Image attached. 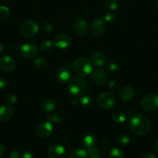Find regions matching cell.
Wrapping results in <instances>:
<instances>
[{
    "instance_id": "b9f144b4",
    "label": "cell",
    "mask_w": 158,
    "mask_h": 158,
    "mask_svg": "<svg viewBox=\"0 0 158 158\" xmlns=\"http://www.w3.org/2000/svg\"><path fill=\"white\" fill-rule=\"evenodd\" d=\"M154 149H155V151L158 153V138L156 139V141H155V143H154Z\"/></svg>"
},
{
    "instance_id": "cb8c5ba5",
    "label": "cell",
    "mask_w": 158,
    "mask_h": 158,
    "mask_svg": "<svg viewBox=\"0 0 158 158\" xmlns=\"http://www.w3.org/2000/svg\"><path fill=\"white\" fill-rule=\"evenodd\" d=\"M88 154L87 151L83 149H74L70 152L68 158H87Z\"/></svg>"
},
{
    "instance_id": "4316f807",
    "label": "cell",
    "mask_w": 158,
    "mask_h": 158,
    "mask_svg": "<svg viewBox=\"0 0 158 158\" xmlns=\"http://www.w3.org/2000/svg\"><path fill=\"white\" fill-rule=\"evenodd\" d=\"M130 141V138L127 134H120L116 138V143L119 146H125L128 144Z\"/></svg>"
},
{
    "instance_id": "603a6c76",
    "label": "cell",
    "mask_w": 158,
    "mask_h": 158,
    "mask_svg": "<svg viewBox=\"0 0 158 158\" xmlns=\"http://www.w3.org/2000/svg\"><path fill=\"white\" fill-rule=\"evenodd\" d=\"M34 66L39 71H46L48 68V63L46 60L43 58H37L34 61Z\"/></svg>"
},
{
    "instance_id": "ba28073f",
    "label": "cell",
    "mask_w": 158,
    "mask_h": 158,
    "mask_svg": "<svg viewBox=\"0 0 158 158\" xmlns=\"http://www.w3.org/2000/svg\"><path fill=\"white\" fill-rule=\"evenodd\" d=\"M38 53V50L35 45L31 43H26L23 45L20 48V54L22 57L26 60H32Z\"/></svg>"
},
{
    "instance_id": "7402d4cb",
    "label": "cell",
    "mask_w": 158,
    "mask_h": 158,
    "mask_svg": "<svg viewBox=\"0 0 158 158\" xmlns=\"http://www.w3.org/2000/svg\"><path fill=\"white\" fill-rule=\"evenodd\" d=\"M86 151L88 157L89 158H105V154H103V152L96 147L86 150Z\"/></svg>"
},
{
    "instance_id": "277c9868",
    "label": "cell",
    "mask_w": 158,
    "mask_h": 158,
    "mask_svg": "<svg viewBox=\"0 0 158 158\" xmlns=\"http://www.w3.org/2000/svg\"><path fill=\"white\" fill-rule=\"evenodd\" d=\"M97 102L101 108L105 110H109L114 107L115 105L116 104V98L111 93L105 92L99 96Z\"/></svg>"
},
{
    "instance_id": "836d02e7",
    "label": "cell",
    "mask_w": 158,
    "mask_h": 158,
    "mask_svg": "<svg viewBox=\"0 0 158 158\" xmlns=\"http://www.w3.org/2000/svg\"><path fill=\"white\" fill-rule=\"evenodd\" d=\"M53 29L52 23L50 22H45L42 25V30L44 32H50Z\"/></svg>"
},
{
    "instance_id": "5bb4252c",
    "label": "cell",
    "mask_w": 158,
    "mask_h": 158,
    "mask_svg": "<svg viewBox=\"0 0 158 158\" xmlns=\"http://www.w3.org/2000/svg\"><path fill=\"white\" fill-rule=\"evenodd\" d=\"M0 67L7 73L12 72L15 68V63L9 56H2L0 58Z\"/></svg>"
},
{
    "instance_id": "83f0119b",
    "label": "cell",
    "mask_w": 158,
    "mask_h": 158,
    "mask_svg": "<svg viewBox=\"0 0 158 158\" xmlns=\"http://www.w3.org/2000/svg\"><path fill=\"white\" fill-rule=\"evenodd\" d=\"M9 10L6 6H0V22H3L9 17Z\"/></svg>"
},
{
    "instance_id": "d6a6232c",
    "label": "cell",
    "mask_w": 158,
    "mask_h": 158,
    "mask_svg": "<svg viewBox=\"0 0 158 158\" xmlns=\"http://www.w3.org/2000/svg\"><path fill=\"white\" fill-rule=\"evenodd\" d=\"M6 103H8L9 104H14V103L17 101L16 96L14 94H12V93L7 94V96H6Z\"/></svg>"
},
{
    "instance_id": "d4e9b609",
    "label": "cell",
    "mask_w": 158,
    "mask_h": 158,
    "mask_svg": "<svg viewBox=\"0 0 158 158\" xmlns=\"http://www.w3.org/2000/svg\"><path fill=\"white\" fill-rule=\"evenodd\" d=\"M112 118L113 121L116 122V123H124L126 120V115L122 111L117 110L113 113L112 115Z\"/></svg>"
},
{
    "instance_id": "4fadbf2b",
    "label": "cell",
    "mask_w": 158,
    "mask_h": 158,
    "mask_svg": "<svg viewBox=\"0 0 158 158\" xmlns=\"http://www.w3.org/2000/svg\"><path fill=\"white\" fill-rule=\"evenodd\" d=\"M135 96V89L131 86H122L119 90V97L121 100L124 102H128L131 100Z\"/></svg>"
},
{
    "instance_id": "d6986e66",
    "label": "cell",
    "mask_w": 158,
    "mask_h": 158,
    "mask_svg": "<svg viewBox=\"0 0 158 158\" xmlns=\"http://www.w3.org/2000/svg\"><path fill=\"white\" fill-rule=\"evenodd\" d=\"M56 106H57V103H56L55 100L50 98H47L41 102L40 108L43 112L49 113L54 110L56 108Z\"/></svg>"
},
{
    "instance_id": "f6af8a7d",
    "label": "cell",
    "mask_w": 158,
    "mask_h": 158,
    "mask_svg": "<svg viewBox=\"0 0 158 158\" xmlns=\"http://www.w3.org/2000/svg\"><path fill=\"white\" fill-rule=\"evenodd\" d=\"M154 6L156 9H158V0H154Z\"/></svg>"
},
{
    "instance_id": "9c48e42d",
    "label": "cell",
    "mask_w": 158,
    "mask_h": 158,
    "mask_svg": "<svg viewBox=\"0 0 158 158\" xmlns=\"http://www.w3.org/2000/svg\"><path fill=\"white\" fill-rule=\"evenodd\" d=\"M73 27L76 33L80 36H85L88 34V26L87 22L81 18H77L73 23Z\"/></svg>"
},
{
    "instance_id": "f35d334b",
    "label": "cell",
    "mask_w": 158,
    "mask_h": 158,
    "mask_svg": "<svg viewBox=\"0 0 158 158\" xmlns=\"http://www.w3.org/2000/svg\"><path fill=\"white\" fill-rule=\"evenodd\" d=\"M6 85H7V81L6 79L0 77V89H3L4 87H6Z\"/></svg>"
},
{
    "instance_id": "f546056e",
    "label": "cell",
    "mask_w": 158,
    "mask_h": 158,
    "mask_svg": "<svg viewBox=\"0 0 158 158\" xmlns=\"http://www.w3.org/2000/svg\"><path fill=\"white\" fill-rule=\"evenodd\" d=\"M109 158H124V155L122 151L119 148H112L110 151L109 153Z\"/></svg>"
},
{
    "instance_id": "8fae6325",
    "label": "cell",
    "mask_w": 158,
    "mask_h": 158,
    "mask_svg": "<svg viewBox=\"0 0 158 158\" xmlns=\"http://www.w3.org/2000/svg\"><path fill=\"white\" fill-rule=\"evenodd\" d=\"M49 158H66V151L61 145L53 144L48 149Z\"/></svg>"
},
{
    "instance_id": "e0dca14e",
    "label": "cell",
    "mask_w": 158,
    "mask_h": 158,
    "mask_svg": "<svg viewBox=\"0 0 158 158\" xmlns=\"http://www.w3.org/2000/svg\"><path fill=\"white\" fill-rule=\"evenodd\" d=\"M14 110L10 106H0V121L6 122L13 117Z\"/></svg>"
},
{
    "instance_id": "e575fe53",
    "label": "cell",
    "mask_w": 158,
    "mask_h": 158,
    "mask_svg": "<svg viewBox=\"0 0 158 158\" xmlns=\"http://www.w3.org/2000/svg\"><path fill=\"white\" fill-rule=\"evenodd\" d=\"M116 19V15H115L113 12H108L105 15V21H106L107 23H112Z\"/></svg>"
},
{
    "instance_id": "6da1fadb",
    "label": "cell",
    "mask_w": 158,
    "mask_h": 158,
    "mask_svg": "<svg viewBox=\"0 0 158 158\" xmlns=\"http://www.w3.org/2000/svg\"><path fill=\"white\" fill-rule=\"evenodd\" d=\"M129 127L133 134L137 136H143L150 131V124L148 118L143 114H136L130 118Z\"/></svg>"
},
{
    "instance_id": "7bdbcfd3",
    "label": "cell",
    "mask_w": 158,
    "mask_h": 158,
    "mask_svg": "<svg viewBox=\"0 0 158 158\" xmlns=\"http://www.w3.org/2000/svg\"><path fill=\"white\" fill-rule=\"evenodd\" d=\"M77 102H78V100H77V98H76V97H74V98L71 100V103H72V104L74 105L77 104Z\"/></svg>"
},
{
    "instance_id": "ee69618b",
    "label": "cell",
    "mask_w": 158,
    "mask_h": 158,
    "mask_svg": "<svg viewBox=\"0 0 158 158\" xmlns=\"http://www.w3.org/2000/svg\"><path fill=\"white\" fill-rule=\"evenodd\" d=\"M4 49H5L4 46H3L2 43H0V53H2V52H4Z\"/></svg>"
},
{
    "instance_id": "ab89813d",
    "label": "cell",
    "mask_w": 158,
    "mask_h": 158,
    "mask_svg": "<svg viewBox=\"0 0 158 158\" xmlns=\"http://www.w3.org/2000/svg\"><path fill=\"white\" fill-rule=\"evenodd\" d=\"M143 158H156L155 154H153V153L150 152H147L143 155Z\"/></svg>"
},
{
    "instance_id": "8992f818",
    "label": "cell",
    "mask_w": 158,
    "mask_h": 158,
    "mask_svg": "<svg viewBox=\"0 0 158 158\" xmlns=\"http://www.w3.org/2000/svg\"><path fill=\"white\" fill-rule=\"evenodd\" d=\"M141 106L145 110L153 112L158 109V95L150 94L146 95L141 101Z\"/></svg>"
},
{
    "instance_id": "7a4b0ae2",
    "label": "cell",
    "mask_w": 158,
    "mask_h": 158,
    "mask_svg": "<svg viewBox=\"0 0 158 158\" xmlns=\"http://www.w3.org/2000/svg\"><path fill=\"white\" fill-rule=\"evenodd\" d=\"M68 89L74 96H82L88 89V83L80 76H73L68 82Z\"/></svg>"
},
{
    "instance_id": "3957f363",
    "label": "cell",
    "mask_w": 158,
    "mask_h": 158,
    "mask_svg": "<svg viewBox=\"0 0 158 158\" xmlns=\"http://www.w3.org/2000/svg\"><path fill=\"white\" fill-rule=\"evenodd\" d=\"M73 69L74 72L78 74L80 77H85V76L88 75L92 71V64L89 60L86 58H81L76 59L72 63Z\"/></svg>"
},
{
    "instance_id": "4dcf8cb0",
    "label": "cell",
    "mask_w": 158,
    "mask_h": 158,
    "mask_svg": "<svg viewBox=\"0 0 158 158\" xmlns=\"http://www.w3.org/2000/svg\"><path fill=\"white\" fill-rule=\"evenodd\" d=\"M105 4L109 10L115 11L118 8L117 0H105Z\"/></svg>"
},
{
    "instance_id": "30bf717a",
    "label": "cell",
    "mask_w": 158,
    "mask_h": 158,
    "mask_svg": "<svg viewBox=\"0 0 158 158\" xmlns=\"http://www.w3.org/2000/svg\"><path fill=\"white\" fill-rule=\"evenodd\" d=\"M71 44V38L67 34H58L54 40V45L59 49H67Z\"/></svg>"
},
{
    "instance_id": "484cf974",
    "label": "cell",
    "mask_w": 158,
    "mask_h": 158,
    "mask_svg": "<svg viewBox=\"0 0 158 158\" xmlns=\"http://www.w3.org/2000/svg\"><path fill=\"white\" fill-rule=\"evenodd\" d=\"M80 102V104L83 107L85 108H89L92 106L93 103V100L90 96H82L81 97L79 100Z\"/></svg>"
},
{
    "instance_id": "2e32d148",
    "label": "cell",
    "mask_w": 158,
    "mask_h": 158,
    "mask_svg": "<svg viewBox=\"0 0 158 158\" xmlns=\"http://www.w3.org/2000/svg\"><path fill=\"white\" fill-rule=\"evenodd\" d=\"M56 77H57V80L62 83H66L68 82L70 78L71 77V70L68 66H60L56 73Z\"/></svg>"
},
{
    "instance_id": "f1b7e54d",
    "label": "cell",
    "mask_w": 158,
    "mask_h": 158,
    "mask_svg": "<svg viewBox=\"0 0 158 158\" xmlns=\"http://www.w3.org/2000/svg\"><path fill=\"white\" fill-rule=\"evenodd\" d=\"M53 46H54V43L52 42H50V40H44L40 43V49L44 52H48L52 49Z\"/></svg>"
},
{
    "instance_id": "52a82bcc",
    "label": "cell",
    "mask_w": 158,
    "mask_h": 158,
    "mask_svg": "<svg viewBox=\"0 0 158 158\" xmlns=\"http://www.w3.org/2000/svg\"><path fill=\"white\" fill-rule=\"evenodd\" d=\"M53 133V125L50 122L41 123L36 128V134L40 138H47Z\"/></svg>"
},
{
    "instance_id": "74e56055",
    "label": "cell",
    "mask_w": 158,
    "mask_h": 158,
    "mask_svg": "<svg viewBox=\"0 0 158 158\" xmlns=\"http://www.w3.org/2000/svg\"><path fill=\"white\" fill-rule=\"evenodd\" d=\"M22 154L17 151H12L9 154V158H21Z\"/></svg>"
},
{
    "instance_id": "8d00e7d4",
    "label": "cell",
    "mask_w": 158,
    "mask_h": 158,
    "mask_svg": "<svg viewBox=\"0 0 158 158\" xmlns=\"http://www.w3.org/2000/svg\"><path fill=\"white\" fill-rule=\"evenodd\" d=\"M21 158H34V153L32 151H26L21 155Z\"/></svg>"
},
{
    "instance_id": "d590c367",
    "label": "cell",
    "mask_w": 158,
    "mask_h": 158,
    "mask_svg": "<svg viewBox=\"0 0 158 158\" xmlns=\"http://www.w3.org/2000/svg\"><path fill=\"white\" fill-rule=\"evenodd\" d=\"M108 69L111 73L116 72L118 69V64L116 62H112V63H110L109 65H108Z\"/></svg>"
},
{
    "instance_id": "7c38bea8",
    "label": "cell",
    "mask_w": 158,
    "mask_h": 158,
    "mask_svg": "<svg viewBox=\"0 0 158 158\" xmlns=\"http://www.w3.org/2000/svg\"><path fill=\"white\" fill-rule=\"evenodd\" d=\"M105 23L103 19H98L92 23L91 26V32L94 36H101L105 32Z\"/></svg>"
},
{
    "instance_id": "60d3db41",
    "label": "cell",
    "mask_w": 158,
    "mask_h": 158,
    "mask_svg": "<svg viewBox=\"0 0 158 158\" xmlns=\"http://www.w3.org/2000/svg\"><path fill=\"white\" fill-rule=\"evenodd\" d=\"M4 153H5L4 146H3V145L0 143V158L4 155Z\"/></svg>"
},
{
    "instance_id": "ffe728a7",
    "label": "cell",
    "mask_w": 158,
    "mask_h": 158,
    "mask_svg": "<svg viewBox=\"0 0 158 158\" xmlns=\"http://www.w3.org/2000/svg\"><path fill=\"white\" fill-rule=\"evenodd\" d=\"M91 62L96 66H102L106 62V56L102 52H95L91 55Z\"/></svg>"
},
{
    "instance_id": "1f68e13d",
    "label": "cell",
    "mask_w": 158,
    "mask_h": 158,
    "mask_svg": "<svg viewBox=\"0 0 158 158\" xmlns=\"http://www.w3.org/2000/svg\"><path fill=\"white\" fill-rule=\"evenodd\" d=\"M119 82L116 80H112L108 82V88L111 91H116L119 89Z\"/></svg>"
},
{
    "instance_id": "44dd1931",
    "label": "cell",
    "mask_w": 158,
    "mask_h": 158,
    "mask_svg": "<svg viewBox=\"0 0 158 158\" xmlns=\"http://www.w3.org/2000/svg\"><path fill=\"white\" fill-rule=\"evenodd\" d=\"M65 118V114L61 111H57L52 115H50L46 117V121L50 122L51 123H61Z\"/></svg>"
},
{
    "instance_id": "5b68a950",
    "label": "cell",
    "mask_w": 158,
    "mask_h": 158,
    "mask_svg": "<svg viewBox=\"0 0 158 158\" xmlns=\"http://www.w3.org/2000/svg\"><path fill=\"white\" fill-rule=\"evenodd\" d=\"M20 33L24 37H33L38 32L39 26L37 23L32 20L23 22L20 28Z\"/></svg>"
},
{
    "instance_id": "ac0fdd59",
    "label": "cell",
    "mask_w": 158,
    "mask_h": 158,
    "mask_svg": "<svg viewBox=\"0 0 158 158\" xmlns=\"http://www.w3.org/2000/svg\"><path fill=\"white\" fill-rule=\"evenodd\" d=\"M83 146L86 150L92 148L96 147V143H97V138L95 135L93 133H88L85 134L83 138Z\"/></svg>"
},
{
    "instance_id": "9a60e30c",
    "label": "cell",
    "mask_w": 158,
    "mask_h": 158,
    "mask_svg": "<svg viewBox=\"0 0 158 158\" xmlns=\"http://www.w3.org/2000/svg\"><path fill=\"white\" fill-rule=\"evenodd\" d=\"M107 78H108L107 73L102 69H96L91 75V80H92L93 83L99 86L105 84Z\"/></svg>"
}]
</instances>
